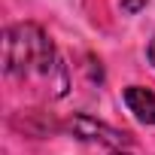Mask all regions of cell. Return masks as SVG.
Instances as JSON below:
<instances>
[{"label": "cell", "instance_id": "1", "mask_svg": "<svg viewBox=\"0 0 155 155\" xmlns=\"http://www.w3.org/2000/svg\"><path fill=\"white\" fill-rule=\"evenodd\" d=\"M3 70L12 79H40L52 85V76L67 82L64 64L40 25H12L3 34Z\"/></svg>", "mask_w": 155, "mask_h": 155}, {"label": "cell", "instance_id": "2", "mask_svg": "<svg viewBox=\"0 0 155 155\" xmlns=\"http://www.w3.org/2000/svg\"><path fill=\"white\" fill-rule=\"evenodd\" d=\"M67 128H70V134H73L76 140L101 143V146H110V149H116V152L131 143L125 131H116V128H110V125H104V122H94V119H88V116H73Z\"/></svg>", "mask_w": 155, "mask_h": 155}, {"label": "cell", "instance_id": "3", "mask_svg": "<svg viewBox=\"0 0 155 155\" xmlns=\"http://www.w3.org/2000/svg\"><path fill=\"white\" fill-rule=\"evenodd\" d=\"M122 97H125V107L134 113L137 122L155 125V91H149L143 85H128Z\"/></svg>", "mask_w": 155, "mask_h": 155}, {"label": "cell", "instance_id": "4", "mask_svg": "<svg viewBox=\"0 0 155 155\" xmlns=\"http://www.w3.org/2000/svg\"><path fill=\"white\" fill-rule=\"evenodd\" d=\"M140 6H146V0H122V9H128V12H137Z\"/></svg>", "mask_w": 155, "mask_h": 155}, {"label": "cell", "instance_id": "5", "mask_svg": "<svg viewBox=\"0 0 155 155\" xmlns=\"http://www.w3.org/2000/svg\"><path fill=\"white\" fill-rule=\"evenodd\" d=\"M146 55H149V61H152V67H155V37L149 40V52H146Z\"/></svg>", "mask_w": 155, "mask_h": 155}, {"label": "cell", "instance_id": "6", "mask_svg": "<svg viewBox=\"0 0 155 155\" xmlns=\"http://www.w3.org/2000/svg\"><path fill=\"white\" fill-rule=\"evenodd\" d=\"M113 155H128V152H122V149H119V152H113Z\"/></svg>", "mask_w": 155, "mask_h": 155}]
</instances>
